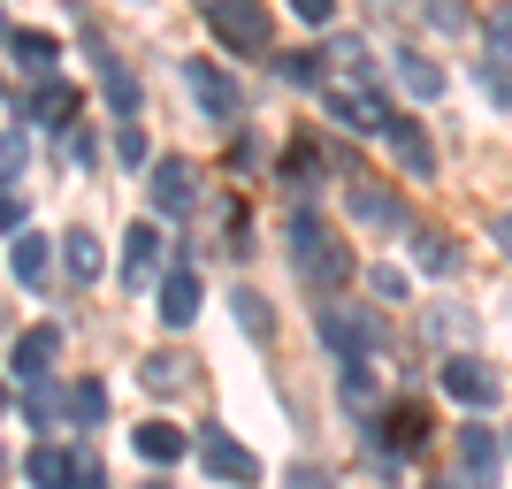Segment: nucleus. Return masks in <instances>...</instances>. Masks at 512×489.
Here are the masks:
<instances>
[{
	"mask_svg": "<svg viewBox=\"0 0 512 489\" xmlns=\"http://www.w3.org/2000/svg\"><path fill=\"white\" fill-rule=\"evenodd\" d=\"M291 268H299V283L314 298H337L344 283H352V253H344L337 237H329V222L321 214H291Z\"/></svg>",
	"mask_w": 512,
	"mask_h": 489,
	"instance_id": "obj_1",
	"label": "nucleus"
},
{
	"mask_svg": "<svg viewBox=\"0 0 512 489\" xmlns=\"http://www.w3.org/2000/svg\"><path fill=\"white\" fill-rule=\"evenodd\" d=\"M321 344H329V352H337V360H367V352H375V344H383V321L367 314V306H337V298H329V306H321Z\"/></svg>",
	"mask_w": 512,
	"mask_h": 489,
	"instance_id": "obj_2",
	"label": "nucleus"
},
{
	"mask_svg": "<svg viewBox=\"0 0 512 489\" xmlns=\"http://www.w3.org/2000/svg\"><path fill=\"white\" fill-rule=\"evenodd\" d=\"M214 23V39L237 46V54H268V8L260 0H199Z\"/></svg>",
	"mask_w": 512,
	"mask_h": 489,
	"instance_id": "obj_3",
	"label": "nucleus"
},
{
	"mask_svg": "<svg viewBox=\"0 0 512 489\" xmlns=\"http://www.w3.org/2000/svg\"><path fill=\"white\" fill-rule=\"evenodd\" d=\"M184 85H192L207 123H237V115H245V92H237V77L222 62H184Z\"/></svg>",
	"mask_w": 512,
	"mask_h": 489,
	"instance_id": "obj_4",
	"label": "nucleus"
},
{
	"mask_svg": "<svg viewBox=\"0 0 512 489\" xmlns=\"http://www.w3.org/2000/svg\"><path fill=\"white\" fill-rule=\"evenodd\" d=\"M436 383H444V398H451V405H467V413H490V405L505 398V383H497V375L474 360V352H451Z\"/></svg>",
	"mask_w": 512,
	"mask_h": 489,
	"instance_id": "obj_5",
	"label": "nucleus"
},
{
	"mask_svg": "<svg viewBox=\"0 0 512 489\" xmlns=\"http://www.w3.org/2000/svg\"><path fill=\"white\" fill-rule=\"evenodd\" d=\"M329 115H337L352 138H390V123H398L383 107V92H367V85H329Z\"/></svg>",
	"mask_w": 512,
	"mask_h": 489,
	"instance_id": "obj_6",
	"label": "nucleus"
},
{
	"mask_svg": "<svg viewBox=\"0 0 512 489\" xmlns=\"http://www.w3.org/2000/svg\"><path fill=\"white\" fill-rule=\"evenodd\" d=\"M146 184H153V214H192V199H199V169L184 153H161Z\"/></svg>",
	"mask_w": 512,
	"mask_h": 489,
	"instance_id": "obj_7",
	"label": "nucleus"
},
{
	"mask_svg": "<svg viewBox=\"0 0 512 489\" xmlns=\"http://www.w3.org/2000/svg\"><path fill=\"white\" fill-rule=\"evenodd\" d=\"M344 207H352V222H367V230H398V222H406L398 192L375 184V176H344Z\"/></svg>",
	"mask_w": 512,
	"mask_h": 489,
	"instance_id": "obj_8",
	"label": "nucleus"
},
{
	"mask_svg": "<svg viewBox=\"0 0 512 489\" xmlns=\"http://www.w3.org/2000/svg\"><path fill=\"white\" fill-rule=\"evenodd\" d=\"M199 459H207V474H214V482H230V489L260 482V459H253L245 444H237V436H222V428H207V436H199Z\"/></svg>",
	"mask_w": 512,
	"mask_h": 489,
	"instance_id": "obj_9",
	"label": "nucleus"
},
{
	"mask_svg": "<svg viewBox=\"0 0 512 489\" xmlns=\"http://www.w3.org/2000/svg\"><path fill=\"white\" fill-rule=\"evenodd\" d=\"M161 253H169V237L153 230V222H130V237H123V283L130 291H146L161 276Z\"/></svg>",
	"mask_w": 512,
	"mask_h": 489,
	"instance_id": "obj_10",
	"label": "nucleus"
},
{
	"mask_svg": "<svg viewBox=\"0 0 512 489\" xmlns=\"http://www.w3.org/2000/svg\"><path fill=\"white\" fill-rule=\"evenodd\" d=\"M130 451L161 474V467H176V459L192 451V436H184V428H169V421H138V428H130Z\"/></svg>",
	"mask_w": 512,
	"mask_h": 489,
	"instance_id": "obj_11",
	"label": "nucleus"
},
{
	"mask_svg": "<svg viewBox=\"0 0 512 489\" xmlns=\"http://www.w3.org/2000/svg\"><path fill=\"white\" fill-rule=\"evenodd\" d=\"M497 459H505V444H497L490 428H459V474L474 489H497Z\"/></svg>",
	"mask_w": 512,
	"mask_h": 489,
	"instance_id": "obj_12",
	"label": "nucleus"
},
{
	"mask_svg": "<svg viewBox=\"0 0 512 489\" xmlns=\"http://www.w3.org/2000/svg\"><path fill=\"white\" fill-rule=\"evenodd\" d=\"M46 268H54V245H46L39 230H16V237H8V276H16L23 291H39Z\"/></svg>",
	"mask_w": 512,
	"mask_h": 489,
	"instance_id": "obj_13",
	"label": "nucleus"
},
{
	"mask_svg": "<svg viewBox=\"0 0 512 489\" xmlns=\"http://www.w3.org/2000/svg\"><path fill=\"white\" fill-rule=\"evenodd\" d=\"M77 467H85V459H69V451H54V444L23 451V482L31 489H77Z\"/></svg>",
	"mask_w": 512,
	"mask_h": 489,
	"instance_id": "obj_14",
	"label": "nucleus"
},
{
	"mask_svg": "<svg viewBox=\"0 0 512 489\" xmlns=\"http://www.w3.org/2000/svg\"><path fill=\"white\" fill-rule=\"evenodd\" d=\"M390 69H398V85H406L413 100H444V85H451V77L428 62L421 46H398V54H390Z\"/></svg>",
	"mask_w": 512,
	"mask_h": 489,
	"instance_id": "obj_15",
	"label": "nucleus"
},
{
	"mask_svg": "<svg viewBox=\"0 0 512 489\" xmlns=\"http://www.w3.org/2000/svg\"><path fill=\"white\" fill-rule=\"evenodd\" d=\"M161 321H169V329H192L199 321V276L192 268H169V276H161Z\"/></svg>",
	"mask_w": 512,
	"mask_h": 489,
	"instance_id": "obj_16",
	"label": "nucleus"
},
{
	"mask_svg": "<svg viewBox=\"0 0 512 489\" xmlns=\"http://www.w3.org/2000/svg\"><path fill=\"white\" fill-rule=\"evenodd\" d=\"M8 62L46 85V69H54V31H8Z\"/></svg>",
	"mask_w": 512,
	"mask_h": 489,
	"instance_id": "obj_17",
	"label": "nucleus"
},
{
	"mask_svg": "<svg viewBox=\"0 0 512 489\" xmlns=\"http://www.w3.org/2000/svg\"><path fill=\"white\" fill-rule=\"evenodd\" d=\"M69 107H77V92H69V85H54V77H46V85L31 92V100H16V107H8V115H16V123H62Z\"/></svg>",
	"mask_w": 512,
	"mask_h": 489,
	"instance_id": "obj_18",
	"label": "nucleus"
},
{
	"mask_svg": "<svg viewBox=\"0 0 512 489\" xmlns=\"http://www.w3.org/2000/svg\"><path fill=\"white\" fill-rule=\"evenodd\" d=\"M46 360H54V329H23L16 352H8V367H16V383H39Z\"/></svg>",
	"mask_w": 512,
	"mask_h": 489,
	"instance_id": "obj_19",
	"label": "nucleus"
},
{
	"mask_svg": "<svg viewBox=\"0 0 512 489\" xmlns=\"http://www.w3.org/2000/svg\"><path fill=\"white\" fill-rule=\"evenodd\" d=\"M383 444L390 451H421L428 444V413H421V405H390V413H383Z\"/></svg>",
	"mask_w": 512,
	"mask_h": 489,
	"instance_id": "obj_20",
	"label": "nucleus"
},
{
	"mask_svg": "<svg viewBox=\"0 0 512 489\" xmlns=\"http://www.w3.org/2000/svg\"><path fill=\"white\" fill-rule=\"evenodd\" d=\"M390 146H398V161H406V176H436V146L421 138V123H390Z\"/></svg>",
	"mask_w": 512,
	"mask_h": 489,
	"instance_id": "obj_21",
	"label": "nucleus"
},
{
	"mask_svg": "<svg viewBox=\"0 0 512 489\" xmlns=\"http://www.w3.org/2000/svg\"><path fill=\"white\" fill-rule=\"evenodd\" d=\"M62 260H69V276H77V283H92V276H100V237H92V230H69L62 237Z\"/></svg>",
	"mask_w": 512,
	"mask_h": 489,
	"instance_id": "obj_22",
	"label": "nucleus"
},
{
	"mask_svg": "<svg viewBox=\"0 0 512 489\" xmlns=\"http://www.w3.org/2000/svg\"><path fill=\"white\" fill-rule=\"evenodd\" d=\"M138 375H146V390H161V398H169V390H184V383H192V360H176V352H153V360L138 367Z\"/></svg>",
	"mask_w": 512,
	"mask_h": 489,
	"instance_id": "obj_23",
	"label": "nucleus"
},
{
	"mask_svg": "<svg viewBox=\"0 0 512 489\" xmlns=\"http://www.w3.org/2000/svg\"><path fill=\"white\" fill-rule=\"evenodd\" d=\"M337 383H344V405H352V413L375 405V375H367V360H337Z\"/></svg>",
	"mask_w": 512,
	"mask_h": 489,
	"instance_id": "obj_24",
	"label": "nucleus"
},
{
	"mask_svg": "<svg viewBox=\"0 0 512 489\" xmlns=\"http://www.w3.org/2000/svg\"><path fill=\"white\" fill-rule=\"evenodd\" d=\"M413 260H421L428 276H444V268H451V237L444 230H413Z\"/></svg>",
	"mask_w": 512,
	"mask_h": 489,
	"instance_id": "obj_25",
	"label": "nucleus"
},
{
	"mask_svg": "<svg viewBox=\"0 0 512 489\" xmlns=\"http://www.w3.org/2000/svg\"><path fill=\"white\" fill-rule=\"evenodd\" d=\"M367 291L383 298V306H406L413 283H406V268H390V260H383V268H367Z\"/></svg>",
	"mask_w": 512,
	"mask_h": 489,
	"instance_id": "obj_26",
	"label": "nucleus"
},
{
	"mask_svg": "<svg viewBox=\"0 0 512 489\" xmlns=\"http://www.w3.org/2000/svg\"><path fill=\"white\" fill-rule=\"evenodd\" d=\"M321 62L329 54H276V77L283 85H321Z\"/></svg>",
	"mask_w": 512,
	"mask_h": 489,
	"instance_id": "obj_27",
	"label": "nucleus"
},
{
	"mask_svg": "<svg viewBox=\"0 0 512 489\" xmlns=\"http://www.w3.org/2000/svg\"><path fill=\"white\" fill-rule=\"evenodd\" d=\"M421 16L436 23V31H474V16H467V0H421Z\"/></svg>",
	"mask_w": 512,
	"mask_h": 489,
	"instance_id": "obj_28",
	"label": "nucleus"
},
{
	"mask_svg": "<svg viewBox=\"0 0 512 489\" xmlns=\"http://www.w3.org/2000/svg\"><path fill=\"white\" fill-rule=\"evenodd\" d=\"M23 421L54 428V390H46V375H39V383H23Z\"/></svg>",
	"mask_w": 512,
	"mask_h": 489,
	"instance_id": "obj_29",
	"label": "nucleus"
},
{
	"mask_svg": "<svg viewBox=\"0 0 512 489\" xmlns=\"http://www.w3.org/2000/svg\"><path fill=\"white\" fill-rule=\"evenodd\" d=\"M69 413H77V421H100V413H107V390L100 383H77V390H69Z\"/></svg>",
	"mask_w": 512,
	"mask_h": 489,
	"instance_id": "obj_30",
	"label": "nucleus"
},
{
	"mask_svg": "<svg viewBox=\"0 0 512 489\" xmlns=\"http://www.w3.org/2000/svg\"><path fill=\"white\" fill-rule=\"evenodd\" d=\"M230 306H237V321H245V337H268V306H260L253 291H237Z\"/></svg>",
	"mask_w": 512,
	"mask_h": 489,
	"instance_id": "obj_31",
	"label": "nucleus"
},
{
	"mask_svg": "<svg viewBox=\"0 0 512 489\" xmlns=\"http://www.w3.org/2000/svg\"><path fill=\"white\" fill-rule=\"evenodd\" d=\"M329 62H337L344 77H367V46L360 39H337V46H329Z\"/></svg>",
	"mask_w": 512,
	"mask_h": 489,
	"instance_id": "obj_32",
	"label": "nucleus"
},
{
	"mask_svg": "<svg viewBox=\"0 0 512 489\" xmlns=\"http://www.w3.org/2000/svg\"><path fill=\"white\" fill-rule=\"evenodd\" d=\"M115 161H123V169H138V161H146V130H138V123H123V138H115Z\"/></svg>",
	"mask_w": 512,
	"mask_h": 489,
	"instance_id": "obj_33",
	"label": "nucleus"
},
{
	"mask_svg": "<svg viewBox=\"0 0 512 489\" xmlns=\"http://www.w3.org/2000/svg\"><path fill=\"white\" fill-rule=\"evenodd\" d=\"M100 77H107V92H115V107H138V85H130V69H115V62H107Z\"/></svg>",
	"mask_w": 512,
	"mask_h": 489,
	"instance_id": "obj_34",
	"label": "nucleus"
},
{
	"mask_svg": "<svg viewBox=\"0 0 512 489\" xmlns=\"http://www.w3.org/2000/svg\"><path fill=\"white\" fill-rule=\"evenodd\" d=\"M291 16L299 23H337V0H291Z\"/></svg>",
	"mask_w": 512,
	"mask_h": 489,
	"instance_id": "obj_35",
	"label": "nucleus"
},
{
	"mask_svg": "<svg viewBox=\"0 0 512 489\" xmlns=\"http://www.w3.org/2000/svg\"><path fill=\"white\" fill-rule=\"evenodd\" d=\"M283 489H329V474H321V467H306V459H299V467L283 474Z\"/></svg>",
	"mask_w": 512,
	"mask_h": 489,
	"instance_id": "obj_36",
	"label": "nucleus"
},
{
	"mask_svg": "<svg viewBox=\"0 0 512 489\" xmlns=\"http://www.w3.org/2000/svg\"><path fill=\"white\" fill-rule=\"evenodd\" d=\"M69 153H77V169H100V138H92V130H77V138H69Z\"/></svg>",
	"mask_w": 512,
	"mask_h": 489,
	"instance_id": "obj_37",
	"label": "nucleus"
},
{
	"mask_svg": "<svg viewBox=\"0 0 512 489\" xmlns=\"http://www.w3.org/2000/svg\"><path fill=\"white\" fill-rule=\"evenodd\" d=\"M490 46H497V54H512V8H497V16H490Z\"/></svg>",
	"mask_w": 512,
	"mask_h": 489,
	"instance_id": "obj_38",
	"label": "nucleus"
},
{
	"mask_svg": "<svg viewBox=\"0 0 512 489\" xmlns=\"http://www.w3.org/2000/svg\"><path fill=\"white\" fill-rule=\"evenodd\" d=\"M490 237H497V253H512V207H505V214H490Z\"/></svg>",
	"mask_w": 512,
	"mask_h": 489,
	"instance_id": "obj_39",
	"label": "nucleus"
},
{
	"mask_svg": "<svg viewBox=\"0 0 512 489\" xmlns=\"http://www.w3.org/2000/svg\"><path fill=\"white\" fill-rule=\"evenodd\" d=\"M77 489H107V474H100V459H85V467H77Z\"/></svg>",
	"mask_w": 512,
	"mask_h": 489,
	"instance_id": "obj_40",
	"label": "nucleus"
}]
</instances>
